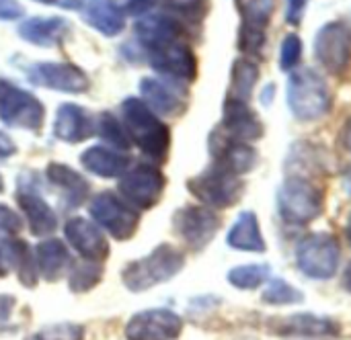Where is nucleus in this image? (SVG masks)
I'll list each match as a JSON object with an SVG mask.
<instances>
[{
	"label": "nucleus",
	"mask_w": 351,
	"mask_h": 340,
	"mask_svg": "<svg viewBox=\"0 0 351 340\" xmlns=\"http://www.w3.org/2000/svg\"><path fill=\"white\" fill-rule=\"evenodd\" d=\"M121 125L132 144H136L152 164H162L171 148V131L160 117L148 109L140 96H128L121 101Z\"/></svg>",
	"instance_id": "f257e3e1"
},
{
	"label": "nucleus",
	"mask_w": 351,
	"mask_h": 340,
	"mask_svg": "<svg viewBox=\"0 0 351 340\" xmlns=\"http://www.w3.org/2000/svg\"><path fill=\"white\" fill-rule=\"evenodd\" d=\"M185 267V254L173 244H158L150 254L128 263L121 271V281L128 291L142 293L171 281Z\"/></svg>",
	"instance_id": "f03ea898"
},
{
	"label": "nucleus",
	"mask_w": 351,
	"mask_h": 340,
	"mask_svg": "<svg viewBox=\"0 0 351 340\" xmlns=\"http://www.w3.org/2000/svg\"><path fill=\"white\" fill-rule=\"evenodd\" d=\"M286 103L300 121H317L329 115L333 107L331 90L315 68H298L288 78Z\"/></svg>",
	"instance_id": "7ed1b4c3"
},
{
	"label": "nucleus",
	"mask_w": 351,
	"mask_h": 340,
	"mask_svg": "<svg viewBox=\"0 0 351 340\" xmlns=\"http://www.w3.org/2000/svg\"><path fill=\"white\" fill-rule=\"evenodd\" d=\"M278 209L286 224L306 226L323 213V193L302 176L286 179L278 193Z\"/></svg>",
	"instance_id": "20e7f679"
},
{
	"label": "nucleus",
	"mask_w": 351,
	"mask_h": 340,
	"mask_svg": "<svg viewBox=\"0 0 351 340\" xmlns=\"http://www.w3.org/2000/svg\"><path fill=\"white\" fill-rule=\"evenodd\" d=\"M187 189L210 209H226L243 195V181L239 174L212 162L202 174L187 181Z\"/></svg>",
	"instance_id": "39448f33"
},
{
	"label": "nucleus",
	"mask_w": 351,
	"mask_h": 340,
	"mask_svg": "<svg viewBox=\"0 0 351 340\" xmlns=\"http://www.w3.org/2000/svg\"><path fill=\"white\" fill-rule=\"evenodd\" d=\"M296 267L315 281L333 279L339 269V242L331 234H311L296 246Z\"/></svg>",
	"instance_id": "423d86ee"
},
{
	"label": "nucleus",
	"mask_w": 351,
	"mask_h": 340,
	"mask_svg": "<svg viewBox=\"0 0 351 340\" xmlns=\"http://www.w3.org/2000/svg\"><path fill=\"white\" fill-rule=\"evenodd\" d=\"M0 121L6 127L39 131L45 121V107L31 92L0 78Z\"/></svg>",
	"instance_id": "0eeeda50"
},
{
	"label": "nucleus",
	"mask_w": 351,
	"mask_h": 340,
	"mask_svg": "<svg viewBox=\"0 0 351 340\" xmlns=\"http://www.w3.org/2000/svg\"><path fill=\"white\" fill-rule=\"evenodd\" d=\"M167 179L152 162H140L125 170L119 179V197L130 203L136 211L152 209L165 191Z\"/></svg>",
	"instance_id": "6e6552de"
},
{
	"label": "nucleus",
	"mask_w": 351,
	"mask_h": 340,
	"mask_svg": "<svg viewBox=\"0 0 351 340\" xmlns=\"http://www.w3.org/2000/svg\"><path fill=\"white\" fill-rule=\"evenodd\" d=\"M88 211L95 224L119 242L130 240L138 230V211L115 193L105 191L95 195L88 203Z\"/></svg>",
	"instance_id": "1a4fd4ad"
},
{
	"label": "nucleus",
	"mask_w": 351,
	"mask_h": 340,
	"mask_svg": "<svg viewBox=\"0 0 351 340\" xmlns=\"http://www.w3.org/2000/svg\"><path fill=\"white\" fill-rule=\"evenodd\" d=\"M317 62L337 78H346L351 70V29L341 21H331L315 35Z\"/></svg>",
	"instance_id": "9d476101"
},
{
	"label": "nucleus",
	"mask_w": 351,
	"mask_h": 340,
	"mask_svg": "<svg viewBox=\"0 0 351 340\" xmlns=\"http://www.w3.org/2000/svg\"><path fill=\"white\" fill-rule=\"evenodd\" d=\"M23 72L27 74L29 82L49 88V90H60V92H86L90 86L88 76L74 64L68 62H37L31 66H21Z\"/></svg>",
	"instance_id": "9b49d317"
},
{
	"label": "nucleus",
	"mask_w": 351,
	"mask_h": 340,
	"mask_svg": "<svg viewBox=\"0 0 351 340\" xmlns=\"http://www.w3.org/2000/svg\"><path fill=\"white\" fill-rule=\"evenodd\" d=\"M183 318L169 308H150L134 314L125 324V340H177Z\"/></svg>",
	"instance_id": "f8f14e48"
},
{
	"label": "nucleus",
	"mask_w": 351,
	"mask_h": 340,
	"mask_svg": "<svg viewBox=\"0 0 351 340\" xmlns=\"http://www.w3.org/2000/svg\"><path fill=\"white\" fill-rule=\"evenodd\" d=\"M144 53L148 64L162 74V78L175 82H193L197 78V55L185 41H175Z\"/></svg>",
	"instance_id": "ddd939ff"
},
{
	"label": "nucleus",
	"mask_w": 351,
	"mask_h": 340,
	"mask_svg": "<svg viewBox=\"0 0 351 340\" xmlns=\"http://www.w3.org/2000/svg\"><path fill=\"white\" fill-rule=\"evenodd\" d=\"M173 226H175V232L181 236V240L189 248L202 250L218 234L220 218L216 215L214 209L206 205H187L175 213Z\"/></svg>",
	"instance_id": "4468645a"
},
{
	"label": "nucleus",
	"mask_w": 351,
	"mask_h": 340,
	"mask_svg": "<svg viewBox=\"0 0 351 340\" xmlns=\"http://www.w3.org/2000/svg\"><path fill=\"white\" fill-rule=\"evenodd\" d=\"M136 39L142 51L162 47L175 41H183L187 37V27L181 18L171 12H148L140 16L134 27Z\"/></svg>",
	"instance_id": "2eb2a0df"
},
{
	"label": "nucleus",
	"mask_w": 351,
	"mask_h": 340,
	"mask_svg": "<svg viewBox=\"0 0 351 340\" xmlns=\"http://www.w3.org/2000/svg\"><path fill=\"white\" fill-rule=\"evenodd\" d=\"M64 238L82 261L103 263L109 257V244L105 234L97 224L84 218H70L64 224Z\"/></svg>",
	"instance_id": "dca6fc26"
},
{
	"label": "nucleus",
	"mask_w": 351,
	"mask_h": 340,
	"mask_svg": "<svg viewBox=\"0 0 351 340\" xmlns=\"http://www.w3.org/2000/svg\"><path fill=\"white\" fill-rule=\"evenodd\" d=\"M210 154L214 158V164H218L239 176L253 170L257 164V152L247 142L234 140V138L226 135L222 129L212 131Z\"/></svg>",
	"instance_id": "f3484780"
},
{
	"label": "nucleus",
	"mask_w": 351,
	"mask_h": 340,
	"mask_svg": "<svg viewBox=\"0 0 351 340\" xmlns=\"http://www.w3.org/2000/svg\"><path fill=\"white\" fill-rule=\"evenodd\" d=\"M16 205L21 207L23 215L29 222V230L33 236H47L58 228V215L49 207V203L41 197L33 183L21 179L19 191L14 195Z\"/></svg>",
	"instance_id": "a211bd4d"
},
{
	"label": "nucleus",
	"mask_w": 351,
	"mask_h": 340,
	"mask_svg": "<svg viewBox=\"0 0 351 340\" xmlns=\"http://www.w3.org/2000/svg\"><path fill=\"white\" fill-rule=\"evenodd\" d=\"M142 101L156 115H179L185 111V90L181 82L169 78H142Z\"/></svg>",
	"instance_id": "6ab92c4d"
},
{
	"label": "nucleus",
	"mask_w": 351,
	"mask_h": 340,
	"mask_svg": "<svg viewBox=\"0 0 351 340\" xmlns=\"http://www.w3.org/2000/svg\"><path fill=\"white\" fill-rule=\"evenodd\" d=\"M226 135L241 142H255L263 135V123L249 107V103L226 96L222 109V127Z\"/></svg>",
	"instance_id": "aec40b11"
},
{
	"label": "nucleus",
	"mask_w": 351,
	"mask_h": 340,
	"mask_svg": "<svg viewBox=\"0 0 351 340\" xmlns=\"http://www.w3.org/2000/svg\"><path fill=\"white\" fill-rule=\"evenodd\" d=\"M97 133V117L74 103L60 105L53 119V135L68 144H80Z\"/></svg>",
	"instance_id": "412c9836"
},
{
	"label": "nucleus",
	"mask_w": 351,
	"mask_h": 340,
	"mask_svg": "<svg viewBox=\"0 0 351 340\" xmlns=\"http://www.w3.org/2000/svg\"><path fill=\"white\" fill-rule=\"evenodd\" d=\"M70 31V23L62 16H31L25 18L16 33L31 45L37 47H56L64 41Z\"/></svg>",
	"instance_id": "4be33fe9"
},
{
	"label": "nucleus",
	"mask_w": 351,
	"mask_h": 340,
	"mask_svg": "<svg viewBox=\"0 0 351 340\" xmlns=\"http://www.w3.org/2000/svg\"><path fill=\"white\" fill-rule=\"evenodd\" d=\"M45 176L62 193L64 205L68 209H76L86 201L90 185L74 168H70L66 164H60V162H49L47 168H45Z\"/></svg>",
	"instance_id": "5701e85b"
},
{
	"label": "nucleus",
	"mask_w": 351,
	"mask_h": 340,
	"mask_svg": "<svg viewBox=\"0 0 351 340\" xmlns=\"http://www.w3.org/2000/svg\"><path fill=\"white\" fill-rule=\"evenodd\" d=\"M33 254H35L37 271H39L41 279L56 283L64 275H68L72 259H70V252L62 240H56V238L43 240L33 248Z\"/></svg>",
	"instance_id": "b1692460"
},
{
	"label": "nucleus",
	"mask_w": 351,
	"mask_h": 340,
	"mask_svg": "<svg viewBox=\"0 0 351 340\" xmlns=\"http://www.w3.org/2000/svg\"><path fill=\"white\" fill-rule=\"evenodd\" d=\"M82 166L101 179H119L130 168V156L109 146H90L80 154Z\"/></svg>",
	"instance_id": "393cba45"
},
{
	"label": "nucleus",
	"mask_w": 351,
	"mask_h": 340,
	"mask_svg": "<svg viewBox=\"0 0 351 340\" xmlns=\"http://www.w3.org/2000/svg\"><path fill=\"white\" fill-rule=\"evenodd\" d=\"M2 252H4L6 267L10 265L16 271L19 281L29 289L35 287L39 279V271H37L33 248L19 238H2Z\"/></svg>",
	"instance_id": "a878e982"
},
{
	"label": "nucleus",
	"mask_w": 351,
	"mask_h": 340,
	"mask_svg": "<svg viewBox=\"0 0 351 340\" xmlns=\"http://www.w3.org/2000/svg\"><path fill=\"white\" fill-rule=\"evenodd\" d=\"M80 16L105 37H115L125 29V16L119 14L109 0H82Z\"/></svg>",
	"instance_id": "bb28decb"
},
{
	"label": "nucleus",
	"mask_w": 351,
	"mask_h": 340,
	"mask_svg": "<svg viewBox=\"0 0 351 340\" xmlns=\"http://www.w3.org/2000/svg\"><path fill=\"white\" fill-rule=\"evenodd\" d=\"M226 242L234 250L243 252H265V238L259 228V220L253 211H243L232 224Z\"/></svg>",
	"instance_id": "cd10ccee"
},
{
	"label": "nucleus",
	"mask_w": 351,
	"mask_h": 340,
	"mask_svg": "<svg viewBox=\"0 0 351 340\" xmlns=\"http://www.w3.org/2000/svg\"><path fill=\"white\" fill-rule=\"evenodd\" d=\"M259 78V66L255 60L251 57H241L232 64V72H230V88H228V96L230 99H239L249 103V99L253 96L255 84Z\"/></svg>",
	"instance_id": "c85d7f7f"
},
{
	"label": "nucleus",
	"mask_w": 351,
	"mask_h": 340,
	"mask_svg": "<svg viewBox=\"0 0 351 340\" xmlns=\"http://www.w3.org/2000/svg\"><path fill=\"white\" fill-rule=\"evenodd\" d=\"M284 332L286 335H296V337H315V339H327L339 335V328L333 320L329 318H319L313 314H298L288 318Z\"/></svg>",
	"instance_id": "c756f323"
},
{
	"label": "nucleus",
	"mask_w": 351,
	"mask_h": 340,
	"mask_svg": "<svg viewBox=\"0 0 351 340\" xmlns=\"http://www.w3.org/2000/svg\"><path fill=\"white\" fill-rule=\"evenodd\" d=\"M68 287L72 293H86L95 289L101 279H103V263H93V261H78L70 265L68 271Z\"/></svg>",
	"instance_id": "7c9ffc66"
},
{
	"label": "nucleus",
	"mask_w": 351,
	"mask_h": 340,
	"mask_svg": "<svg viewBox=\"0 0 351 340\" xmlns=\"http://www.w3.org/2000/svg\"><path fill=\"white\" fill-rule=\"evenodd\" d=\"M234 4L241 14L243 27L267 31V25L276 8V0H234Z\"/></svg>",
	"instance_id": "2f4dec72"
},
{
	"label": "nucleus",
	"mask_w": 351,
	"mask_h": 340,
	"mask_svg": "<svg viewBox=\"0 0 351 340\" xmlns=\"http://www.w3.org/2000/svg\"><path fill=\"white\" fill-rule=\"evenodd\" d=\"M97 133L101 135V140L105 144H109L113 150L125 152L132 148V142L123 129V125L117 121V117L109 111H103L97 115Z\"/></svg>",
	"instance_id": "473e14b6"
},
{
	"label": "nucleus",
	"mask_w": 351,
	"mask_h": 340,
	"mask_svg": "<svg viewBox=\"0 0 351 340\" xmlns=\"http://www.w3.org/2000/svg\"><path fill=\"white\" fill-rule=\"evenodd\" d=\"M269 277H271V269L267 265H243L228 271V283L243 291L261 287Z\"/></svg>",
	"instance_id": "72a5a7b5"
},
{
	"label": "nucleus",
	"mask_w": 351,
	"mask_h": 340,
	"mask_svg": "<svg viewBox=\"0 0 351 340\" xmlns=\"http://www.w3.org/2000/svg\"><path fill=\"white\" fill-rule=\"evenodd\" d=\"M261 300H263V304H269V306H294V304H302L304 296L300 293V289H296L288 281L271 279L269 285L265 287Z\"/></svg>",
	"instance_id": "f704fd0d"
},
{
	"label": "nucleus",
	"mask_w": 351,
	"mask_h": 340,
	"mask_svg": "<svg viewBox=\"0 0 351 340\" xmlns=\"http://www.w3.org/2000/svg\"><path fill=\"white\" fill-rule=\"evenodd\" d=\"M167 12L175 14L183 23H199L210 10V0H162Z\"/></svg>",
	"instance_id": "c9c22d12"
},
{
	"label": "nucleus",
	"mask_w": 351,
	"mask_h": 340,
	"mask_svg": "<svg viewBox=\"0 0 351 340\" xmlns=\"http://www.w3.org/2000/svg\"><path fill=\"white\" fill-rule=\"evenodd\" d=\"M25 340H84V326L76 322H58L39 328Z\"/></svg>",
	"instance_id": "e433bc0d"
},
{
	"label": "nucleus",
	"mask_w": 351,
	"mask_h": 340,
	"mask_svg": "<svg viewBox=\"0 0 351 340\" xmlns=\"http://www.w3.org/2000/svg\"><path fill=\"white\" fill-rule=\"evenodd\" d=\"M302 60V39L296 33H288L280 49V68L284 72H294Z\"/></svg>",
	"instance_id": "4c0bfd02"
},
{
	"label": "nucleus",
	"mask_w": 351,
	"mask_h": 340,
	"mask_svg": "<svg viewBox=\"0 0 351 340\" xmlns=\"http://www.w3.org/2000/svg\"><path fill=\"white\" fill-rule=\"evenodd\" d=\"M111 4H113V8L119 12V14H123V16H144V14H148L152 8H154V4H156V0H109Z\"/></svg>",
	"instance_id": "58836bf2"
},
{
	"label": "nucleus",
	"mask_w": 351,
	"mask_h": 340,
	"mask_svg": "<svg viewBox=\"0 0 351 340\" xmlns=\"http://www.w3.org/2000/svg\"><path fill=\"white\" fill-rule=\"evenodd\" d=\"M23 228V218L12 211L8 205L0 203V232L4 234H19Z\"/></svg>",
	"instance_id": "ea45409f"
},
{
	"label": "nucleus",
	"mask_w": 351,
	"mask_h": 340,
	"mask_svg": "<svg viewBox=\"0 0 351 340\" xmlns=\"http://www.w3.org/2000/svg\"><path fill=\"white\" fill-rule=\"evenodd\" d=\"M308 2L311 0H286V23L292 25V27L300 25L302 18H304Z\"/></svg>",
	"instance_id": "a19ab883"
},
{
	"label": "nucleus",
	"mask_w": 351,
	"mask_h": 340,
	"mask_svg": "<svg viewBox=\"0 0 351 340\" xmlns=\"http://www.w3.org/2000/svg\"><path fill=\"white\" fill-rule=\"evenodd\" d=\"M25 14V8L16 0H0V21H16Z\"/></svg>",
	"instance_id": "79ce46f5"
},
{
	"label": "nucleus",
	"mask_w": 351,
	"mask_h": 340,
	"mask_svg": "<svg viewBox=\"0 0 351 340\" xmlns=\"http://www.w3.org/2000/svg\"><path fill=\"white\" fill-rule=\"evenodd\" d=\"M14 306H16V298L14 296H8V293H0V326H4L12 312H14Z\"/></svg>",
	"instance_id": "37998d69"
},
{
	"label": "nucleus",
	"mask_w": 351,
	"mask_h": 340,
	"mask_svg": "<svg viewBox=\"0 0 351 340\" xmlns=\"http://www.w3.org/2000/svg\"><path fill=\"white\" fill-rule=\"evenodd\" d=\"M35 2L45 4V6H58L64 10H80L82 8V0H35Z\"/></svg>",
	"instance_id": "c03bdc74"
},
{
	"label": "nucleus",
	"mask_w": 351,
	"mask_h": 340,
	"mask_svg": "<svg viewBox=\"0 0 351 340\" xmlns=\"http://www.w3.org/2000/svg\"><path fill=\"white\" fill-rule=\"evenodd\" d=\"M16 152V146H14V142L4 133V131H0V160L2 158H8V156H12Z\"/></svg>",
	"instance_id": "a18cd8bd"
},
{
	"label": "nucleus",
	"mask_w": 351,
	"mask_h": 340,
	"mask_svg": "<svg viewBox=\"0 0 351 340\" xmlns=\"http://www.w3.org/2000/svg\"><path fill=\"white\" fill-rule=\"evenodd\" d=\"M341 144H343V148L351 154V117L343 123V129H341Z\"/></svg>",
	"instance_id": "49530a36"
},
{
	"label": "nucleus",
	"mask_w": 351,
	"mask_h": 340,
	"mask_svg": "<svg viewBox=\"0 0 351 340\" xmlns=\"http://www.w3.org/2000/svg\"><path fill=\"white\" fill-rule=\"evenodd\" d=\"M343 287H346V289L351 293V263L348 265L346 273H343Z\"/></svg>",
	"instance_id": "de8ad7c7"
},
{
	"label": "nucleus",
	"mask_w": 351,
	"mask_h": 340,
	"mask_svg": "<svg viewBox=\"0 0 351 340\" xmlns=\"http://www.w3.org/2000/svg\"><path fill=\"white\" fill-rule=\"evenodd\" d=\"M346 236H348V240H350L351 244V213L350 218H348V224H346Z\"/></svg>",
	"instance_id": "09e8293b"
},
{
	"label": "nucleus",
	"mask_w": 351,
	"mask_h": 340,
	"mask_svg": "<svg viewBox=\"0 0 351 340\" xmlns=\"http://www.w3.org/2000/svg\"><path fill=\"white\" fill-rule=\"evenodd\" d=\"M4 191V183H2V176H0V193Z\"/></svg>",
	"instance_id": "8fccbe9b"
}]
</instances>
